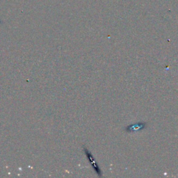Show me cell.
I'll return each mask as SVG.
<instances>
[{
  "instance_id": "1",
  "label": "cell",
  "mask_w": 178,
  "mask_h": 178,
  "mask_svg": "<svg viewBox=\"0 0 178 178\" xmlns=\"http://www.w3.org/2000/svg\"><path fill=\"white\" fill-rule=\"evenodd\" d=\"M146 123H138L136 125H132L129 127H127V131L129 132H132L134 131H138L140 129H143L146 127Z\"/></svg>"
},
{
  "instance_id": "2",
  "label": "cell",
  "mask_w": 178,
  "mask_h": 178,
  "mask_svg": "<svg viewBox=\"0 0 178 178\" xmlns=\"http://www.w3.org/2000/svg\"><path fill=\"white\" fill-rule=\"evenodd\" d=\"M84 151H85V153H86V156H88V157H89V160L91 161H90V162L91 163V164L92 165V166H93L94 169L96 170V171L97 172V173H98V174H99V173H100V170H99V169L98 166H97L96 162V161H95L93 157H92V155H91V154L90 153L89 151H88V149H85V150H84ZM99 175H101L99 174Z\"/></svg>"
}]
</instances>
